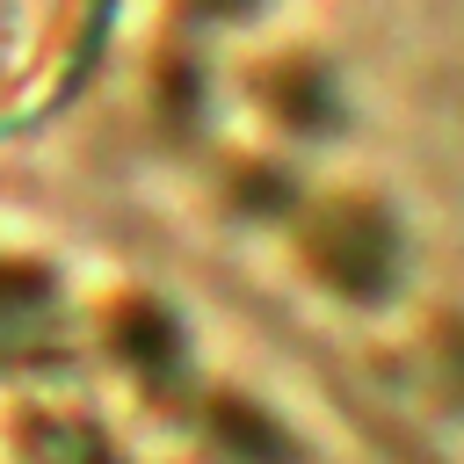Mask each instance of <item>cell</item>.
I'll list each match as a JSON object with an SVG mask.
<instances>
[{"label": "cell", "instance_id": "6da1fadb", "mask_svg": "<svg viewBox=\"0 0 464 464\" xmlns=\"http://www.w3.org/2000/svg\"><path fill=\"white\" fill-rule=\"evenodd\" d=\"M152 94L239 261L464 428V0H174Z\"/></svg>", "mask_w": 464, "mask_h": 464}]
</instances>
